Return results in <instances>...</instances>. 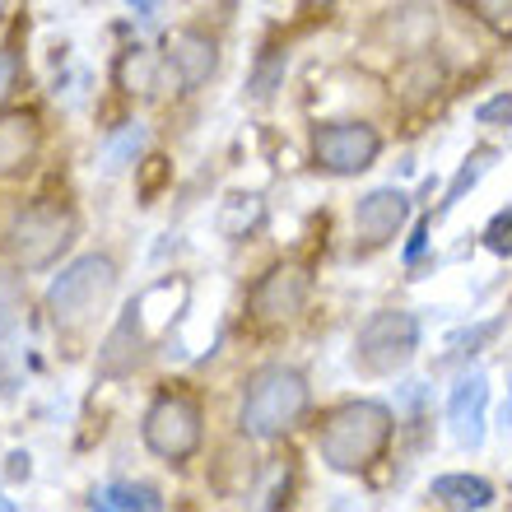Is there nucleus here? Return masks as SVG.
Listing matches in <instances>:
<instances>
[{"instance_id": "obj_8", "label": "nucleus", "mask_w": 512, "mask_h": 512, "mask_svg": "<svg viewBox=\"0 0 512 512\" xmlns=\"http://www.w3.org/2000/svg\"><path fill=\"white\" fill-rule=\"evenodd\" d=\"M410 205H415V196L401 187H378V191H368V196H359V205H354V233H359V243L368 252L387 247L405 229Z\"/></svg>"}, {"instance_id": "obj_23", "label": "nucleus", "mask_w": 512, "mask_h": 512, "mask_svg": "<svg viewBox=\"0 0 512 512\" xmlns=\"http://www.w3.org/2000/svg\"><path fill=\"white\" fill-rule=\"evenodd\" d=\"M429 229H433V219L424 215V219L415 224V233H410V243H405L401 256H405V266H410V270L419 266V256H424V247H429Z\"/></svg>"}, {"instance_id": "obj_21", "label": "nucleus", "mask_w": 512, "mask_h": 512, "mask_svg": "<svg viewBox=\"0 0 512 512\" xmlns=\"http://www.w3.org/2000/svg\"><path fill=\"white\" fill-rule=\"evenodd\" d=\"M499 331H503L499 317H494V322L471 326V331H461V336H452V354H457V359H466V354H480V345H485V340H494Z\"/></svg>"}, {"instance_id": "obj_31", "label": "nucleus", "mask_w": 512, "mask_h": 512, "mask_svg": "<svg viewBox=\"0 0 512 512\" xmlns=\"http://www.w3.org/2000/svg\"><path fill=\"white\" fill-rule=\"evenodd\" d=\"M308 5H331V0H308Z\"/></svg>"}, {"instance_id": "obj_20", "label": "nucleus", "mask_w": 512, "mask_h": 512, "mask_svg": "<svg viewBox=\"0 0 512 512\" xmlns=\"http://www.w3.org/2000/svg\"><path fill=\"white\" fill-rule=\"evenodd\" d=\"M480 238H485V247H489L494 256H512V205H508V210H499L494 219H489Z\"/></svg>"}, {"instance_id": "obj_7", "label": "nucleus", "mask_w": 512, "mask_h": 512, "mask_svg": "<svg viewBox=\"0 0 512 512\" xmlns=\"http://www.w3.org/2000/svg\"><path fill=\"white\" fill-rule=\"evenodd\" d=\"M378 154H382V135L368 122H331L317 126V135H312V159L336 177L364 173V168L378 163Z\"/></svg>"}, {"instance_id": "obj_12", "label": "nucleus", "mask_w": 512, "mask_h": 512, "mask_svg": "<svg viewBox=\"0 0 512 512\" xmlns=\"http://www.w3.org/2000/svg\"><path fill=\"white\" fill-rule=\"evenodd\" d=\"M168 66L177 70V84L182 89H196L215 75L219 66V47L205 33H173L168 38Z\"/></svg>"}, {"instance_id": "obj_3", "label": "nucleus", "mask_w": 512, "mask_h": 512, "mask_svg": "<svg viewBox=\"0 0 512 512\" xmlns=\"http://www.w3.org/2000/svg\"><path fill=\"white\" fill-rule=\"evenodd\" d=\"M117 294V266H112L108 256H80V261H70L61 275L52 280L47 289V308H52V322L66 326V331H80L98 317V312L112 303Z\"/></svg>"}, {"instance_id": "obj_25", "label": "nucleus", "mask_w": 512, "mask_h": 512, "mask_svg": "<svg viewBox=\"0 0 512 512\" xmlns=\"http://www.w3.org/2000/svg\"><path fill=\"white\" fill-rule=\"evenodd\" d=\"M485 14H489V24L494 28L512 33V0H485Z\"/></svg>"}, {"instance_id": "obj_10", "label": "nucleus", "mask_w": 512, "mask_h": 512, "mask_svg": "<svg viewBox=\"0 0 512 512\" xmlns=\"http://www.w3.org/2000/svg\"><path fill=\"white\" fill-rule=\"evenodd\" d=\"M303 303H308V270L303 266H275L252 289V312L261 322H284Z\"/></svg>"}, {"instance_id": "obj_24", "label": "nucleus", "mask_w": 512, "mask_h": 512, "mask_svg": "<svg viewBox=\"0 0 512 512\" xmlns=\"http://www.w3.org/2000/svg\"><path fill=\"white\" fill-rule=\"evenodd\" d=\"M280 75H284V61H270V66H261V70H256V80H252V94L266 98L270 89H275V80H280Z\"/></svg>"}, {"instance_id": "obj_1", "label": "nucleus", "mask_w": 512, "mask_h": 512, "mask_svg": "<svg viewBox=\"0 0 512 512\" xmlns=\"http://www.w3.org/2000/svg\"><path fill=\"white\" fill-rule=\"evenodd\" d=\"M387 443H391V410L382 401L336 405V410L326 415L322 433H317V452H322V461L340 475L373 466Z\"/></svg>"}, {"instance_id": "obj_9", "label": "nucleus", "mask_w": 512, "mask_h": 512, "mask_svg": "<svg viewBox=\"0 0 512 512\" xmlns=\"http://www.w3.org/2000/svg\"><path fill=\"white\" fill-rule=\"evenodd\" d=\"M485 410H489V378L485 373H461L452 396H447V424L461 447L485 443Z\"/></svg>"}, {"instance_id": "obj_22", "label": "nucleus", "mask_w": 512, "mask_h": 512, "mask_svg": "<svg viewBox=\"0 0 512 512\" xmlns=\"http://www.w3.org/2000/svg\"><path fill=\"white\" fill-rule=\"evenodd\" d=\"M475 122L480 126H512V94H494L475 108Z\"/></svg>"}, {"instance_id": "obj_16", "label": "nucleus", "mask_w": 512, "mask_h": 512, "mask_svg": "<svg viewBox=\"0 0 512 512\" xmlns=\"http://www.w3.org/2000/svg\"><path fill=\"white\" fill-rule=\"evenodd\" d=\"M94 508L103 512H159L163 508V494L149 485H108V489H94Z\"/></svg>"}, {"instance_id": "obj_28", "label": "nucleus", "mask_w": 512, "mask_h": 512, "mask_svg": "<svg viewBox=\"0 0 512 512\" xmlns=\"http://www.w3.org/2000/svg\"><path fill=\"white\" fill-rule=\"evenodd\" d=\"M10 75H14V66H10V61H0V94H5V84H10Z\"/></svg>"}, {"instance_id": "obj_15", "label": "nucleus", "mask_w": 512, "mask_h": 512, "mask_svg": "<svg viewBox=\"0 0 512 512\" xmlns=\"http://www.w3.org/2000/svg\"><path fill=\"white\" fill-rule=\"evenodd\" d=\"M494 163H499V149H475L471 159L461 163L457 168V177H452V182H447V191H443V205H438V215H447V210H457L461 201H466V196H471L475 187H480V177L489 173V168H494Z\"/></svg>"}, {"instance_id": "obj_17", "label": "nucleus", "mask_w": 512, "mask_h": 512, "mask_svg": "<svg viewBox=\"0 0 512 512\" xmlns=\"http://www.w3.org/2000/svg\"><path fill=\"white\" fill-rule=\"evenodd\" d=\"M145 140H149V131H145V122H126V126H117V131L103 140V168L108 173H122V168H131L135 159H140V149H145Z\"/></svg>"}, {"instance_id": "obj_27", "label": "nucleus", "mask_w": 512, "mask_h": 512, "mask_svg": "<svg viewBox=\"0 0 512 512\" xmlns=\"http://www.w3.org/2000/svg\"><path fill=\"white\" fill-rule=\"evenodd\" d=\"M126 5H131V10L140 14V19H149V14L159 10V0H126Z\"/></svg>"}, {"instance_id": "obj_11", "label": "nucleus", "mask_w": 512, "mask_h": 512, "mask_svg": "<svg viewBox=\"0 0 512 512\" xmlns=\"http://www.w3.org/2000/svg\"><path fill=\"white\" fill-rule=\"evenodd\" d=\"M145 298H135L131 308L117 317L112 326V336L103 340V350H98V373L103 378H126L135 364H140V354H145Z\"/></svg>"}, {"instance_id": "obj_30", "label": "nucleus", "mask_w": 512, "mask_h": 512, "mask_svg": "<svg viewBox=\"0 0 512 512\" xmlns=\"http://www.w3.org/2000/svg\"><path fill=\"white\" fill-rule=\"evenodd\" d=\"M10 508H14V503H10V499H5V494H0V512H10Z\"/></svg>"}, {"instance_id": "obj_14", "label": "nucleus", "mask_w": 512, "mask_h": 512, "mask_svg": "<svg viewBox=\"0 0 512 512\" xmlns=\"http://www.w3.org/2000/svg\"><path fill=\"white\" fill-rule=\"evenodd\" d=\"M38 154V117L33 112H5L0 117V177L19 173Z\"/></svg>"}, {"instance_id": "obj_4", "label": "nucleus", "mask_w": 512, "mask_h": 512, "mask_svg": "<svg viewBox=\"0 0 512 512\" xmlns=\"http://www.w3.org/2000/svg\"><path fill=\"white\" fill-rule=\"evenodd\" d=\"M419 350V317L415 312H401V308H387V312H373L359 336H354V368L364 378H391L401 373Z\"/></svg>"}, {"instance_id": "obj_5", "label": "nucleus", "mask_w": 512, "mask_h": 512, "mask_svg": "<svg viewBox=\"0 0 512 512\" xmlns=\"http://www.w3.org/2000/svg\"><path fill=\"white\" fill-rule=\"evenodd\" d=\"M75 243V215L56 201L28 205L10 229V252L24 270H47L61 261V252Z\"/></svg>"}, {"instance_id": "obj_18", "label": "nucleus", "mask_w": 512, "mask_h": 512, "mask_svg": "<svg viewBox=\"0 0 512 512\" xmlns=\"http://www.w3.org/2000/svg\"><path fill=\"white\" fill-rule=\"evenodd\" d=\"M154 75H159V66H154V56L145 52V47H131V52L117 61V84L122 89H154Z\"/></svg>"}, {"instance_id": "obj_2", "label": "nucleus", "mask_w": 512, "mask_h": 512, "mask_svg": "<svg viewBox=\"0 0 512 512\" xmlns=\"http://www.w3.org/2000/svg\"><path fill=\"white\" fill-rule=\"evenodd\" d=\"M308 415V378L298 368H284V364H270L261 368L252 382H247V396H243V433L252 438H280Z\"/></svg>"}, {"instance_id": "obj_13", "label": "nucleus", "mask_w": 512, "mask_h": 512, "mask_svg": "<svg viewBox=\"0 0 512 512\" xmlns=\"http://www.w3.org/2000/svg\"><path fill=\"white\" fill-rule=\"evenodd\" d=\"M429 499L443 503V508H457V512H485V508H494V485H489L485 475L452 471V475H438V480H433Z\"/></svg>"}, {"instance_id": "obj_26", "label": "nucleus", "mask_w": 512, "mask_h": 512, "mask_svg": "<svg viewBox=\"0 0 512 512\" xmlns=\"http://www.w3.org/2000/svg\"><path fill=\"white\" fill-rule=\"evenodd\" d=\"M5 475H10V480H28V475H33V457H28V452H10Z\"/></svg>"}, {"instance_id": "obj_6", "label": "nucleus", "mask_w": 512, "mask_h": 512, "mask_svg": "<svg viewBox=\"0 0 512 512\" xmlns=\"http://www.w3.org/2000/svg\"><path fill=\"white\" fill-rule=\"evenodd\" d=\"M140 433H145V447L154 452V457L187 461L191 452L201 447V410H196V401H191V396L168 391V396H159V401L145 410Z\"/></svg>"}, {"instance_id": "obj_29", "label": "nucleus", "mask_w": 512, "mask_h": 512, "mask_svg": "<svg viewBox=\"0 0 512 512\" xmlns=\"http://www.w3.org/2000/svg\"><path fill=\"white\" fill-rule=\"evenodd\" d=\"M503 429H512V391H508V405H503Z\"/></svg>"}, {"instance_id": "obj_19", "label": "nucleus", "mask_w": 512, "mask_h": 512, "mask_svg": "<svg viewBox=\"0 0 512 512\" xmlns=\"http://www.w3.org/2000/svg\"><path fill=\"white\" fill-rule=\"evenodd\" d=\"M19 312H24V284H19V275H5V270H0V340L14 336Z\"/></svg>"}]
</instances>
